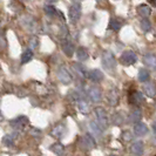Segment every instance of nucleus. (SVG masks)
<instances>
[{
    "instance_id": "1",
    "label": "nucleus",
    "mask_w": 156,
    "mask_h": 156,
    "mask_svg": "<svg viewBox=\"0 0 156 156\" xmlns=\"http://www.w3.org/2000/svg\"><path fill=\"white\" fill-rule=\"evenodd\" d=\"M102 62H103V66H105L107 69H113V68L115 67V65H116L115 58H114V55L112 54L110 52H105V53H103Z\"/></svg>"
},
{
    "instance_id": "2",
    "label": "nucleus",
    "mask_w": 156,
    "mask_h": 156,
    "mask_svg": "<svg viewBox=\"0 0 156 156\" xmlns=\"http://www.w3.org/2000/svg\"><path fill=\"white\" fill-rule=\"evenodd\" d=\"M121 61H122V63H125L126 66L133 65V63L136 62V54L133 51H127L121 56Z\"/></svg>"
},
{
    "instance_id": "3",
    "label": "nucleus",
    "mask_w": 156,
    "mask_h": 156,
    "mask_svg": "<svg viewBox=\"0 0 156 156\" xmlns=\"http://www.w3.org/2000/svg\"><path fill=\"white\" fill-rule=\"evenodd\" d=\"M81 16V7L79 4H74L72 5L69 8V18L73 23H76Z\"/></svg>"
},
{
    "instance_id": "4",
    "label": "nucleus",
    "mask_w": 156,
    "mask_h": 156,
    "mask_svg": "<svg viewBox=\"0 0 156 156\" xmlns=\"http://www.w3.org/2000/svg\"><path fill=\"white\" fill-rule=\"evenodd\" d=\"M58 78L65 85H68V83L72 82V75H70L69 72L66 69L65 67H61L59 69V72H58Z\"/></svg>"
},
{
    "instance_id": "5",
    "label": "nucleus",
    "mask_w": 156,
    "mask_h": 156,
    "mask_svg": "<svg viewBox=\"0 0 156 156\" xmlns=\"http://www.w3.org/2000/svg\"><path fill=\"white\" fill-rule=\"evenodd\" d=\"M95 115H96V119H98V121H99V125H101L103 128L107 127L108 119H107L106 112H105L103 108H96V109H95Z\"/></svg>"
},
{
    "instance_id": "6",
    "label": "nucleus",
    "mask_w": 156,
    "mask_h": 156,
    "mask_svg": "<svg viewBox=\"0 0 156 156\" xmlns=\"http://www.w3.org/2000/svg\"><path fill=\"white\" fill-rule=\"evenodd\" d=\"M88 95H89L90 100L93 102H98L100 101V99H101V90L98 87H92L88 90Z\"/></svg>"
},
{
    "instance_id": "7",
    "label": "nucleus",
    "mask_w": 156,
    "mask_h": 156,
    "mask_svg": "<svg viewBox=\"0 0 156 156\" xmlns=\"http://www.w3.org/2000/svg\"><path fill=\"white\" fill-rule=\"evenodd\" d=\"M134 133L136 134L137 136H143V135H146L148 133V128L144 123L139 122V123H136L134 126Z\"/></svg>"
},
{
    "instance_id": "8",
    "label": "nucleus",
    "mask_w": 156,
    "mask_h": 156,
    "mask_svg": "<svg viewBox=\"0 0 156 156\" xmlns=\"http://www.w3.org/2000/svg\"><path fill=\"white\" fill-rule=\"evenodd\" d=\"M143 101V96L140 92H132L129 94V102L133 105H140Z\"/></svg>"
},
{
    "instance_id": "9",
    "label": "nucleus",
    "mask_w": 156,
    "mask_h": 156,
    "mask_svg": "<svg viewBox=\"0 0 156 156\" xmlns=\"http://www.w3.org/2000/svg\"><path fill=\"white\" fill-rule=\"evenodd\" d=\"M132 154L135 156H141L143 154V143L141 142V141H137V142H135L133 143V146H132Z\"/></svg>"
},
{
    "instance_id": "10",
    "label": "nucleus",
    "mask_w": 156,
    "mask_h": 156,
    "mask_svg": "<svg viewBox=\"0 0 156 156\" xmlns=\"http://www.w3.org/2000/svg\"><path fill=\"white\" fill-rule=\"evenodd\" d=\"M144 63L151 69H156V56L153 54H148L144 56Z\"/></svg>"
},
{
    "instance_id": "11",
    "label": "nucleus",
    "mask_w": 156,
    "mask_h": 156,
    "mask_svg": "<svg viewBox=\"0 0 156 156\" xmlns=\"http://www.w3.org/2000/svg\"><path fill=\"white\" fill-rule=\"evenodd\" d=\"M62 51L68 56H72L73 53H74V46H73V44L70 41H68V40H65L62 42Z\"/></svg>"
},
{
    "instance_id": "12",
    "label": "nucleus",
    "mask_w": 156,
    "mask_h": 156,
    "mask_svg": "<svg viewBox=\"0 0 156 156\" xmlns=\"http://www.w3.org/2000/svg\"><path fill=\"white\" fill-rule=\"evenodd\" d=\"M73 69H74V72L78 74L79 76H81V78H86L87 76V72L82 65H80V63H73Z\"/></svg>"
},
{
    "instance_id": "13",
    "label": "nucleus",
    "mask_w": 156,
    "mask_h": 156,
    "mask_svg": "<svg viewBox=\"0 0 156 156\" xmlns=\"http://www.w3.org/2000/svg\"><path fill=\"white\" fill-rule=\"evenodd\" d=\"M23 23L27 30H30V31H34L35 30V21L32 19L31 16H25Z\"/></svg>"
},
{
    "instance_id": "14",
    "label": "nucleus",
    "mask_w": 156,
    "mask_h": 156,
    "mask_svg": "<svg viewBox=\"0 0 156 156\" xmlns=\"http://www.w3.org/2000/svg\"><path fill=\"white\" fill-rule=\"evenodd\" d=\"M88 75H89V78L92 79L93 81H101L102 79H103V74H102V72H100L99 69L90 70Z\"/></svg>"
},
{
    "instance_id": "15",
    "label": "nucleus",
    "mask_w": 156,
    "mask_h": 156,
    "mask_svg": "<svg viewBox=\"0 0 156 156\" xmlns=\"http://www.w3.org/2000/svg\"><path fill=\"white\" fill-rule=\"evenodd\" d=\"M26 123H27V119L23 116V117H18V119H16V120L12 122V126H13L14 128H16V129H21Z\"/></svg>"
},
{
    "instance_id": "16",
    "label": "nucleus",
    "mask_w": 156,
    "mask_h": 156,
    "mask_svg": "<svg viewBox=\"0 0 156 156\" xmlns=\"http://www.w3.org/2000/svg\"><path fill=\"white\" fill-rule=\"evenodd\" d=\"M143 90H144V93L147 94L148 96H155V94H156L155 86H154L153 83H147V85H144Z\"/></svg>"
},
{
    "instance_id": "17",
    "label": "nucleus",
    "mask_w": 156,
    "mask_h": 156,
    "mask_svg": "<svg viewBox=\"0 0 156 156\" xmlns=\"http://www.w3.org/2000/svg\"><path fill=\"white\" fill-rule=\"evenodd\" d=\"M76 56H78V59L80 61L87 60V58H88V52H87V49H85L83 47H80L78 49V52H76Z\"/></svg>"
},
{
    "instance_id": "18",
    "label": "nucleus",
    "mask_w": 156,
    "mask_h": 156,
    "mask_svg": "<svg viewBox=\"0 0 156 156\" xmlns=\"http://www.w3.org/2000/svg\"><path fill=\"white\" fill-rule=\"evenodd\" d=\"M78 107L80 112H82L83 114H87L89 112V106L85 100H79L78 101Z\"/></svg>"
},
{
    "instance_id": "19",
    "label": "nucleus",
    "mask_w": 156,
    "mask_h": 156,
    "mask_svg": "<svg viewBox=\"0 0 156 156\" xmlns=\"http://www.w3.org/2000/svg\"><path fill=\"white\" fill-rule=\"evenodd\" d=\"M141 116H142L141 110L135 109L132 112V114H130V116H129V120H130V122H136V121H140Z\"/></svg>"
},
{
    "instance_id": "20",
    "label": "nucleus",
    "mask_w": 156,
    "mask_h": 156,
    "mask_svg": "<svg viewBox=\"0 0 156 156\" xmlns=\"http://www.w3.org/2000/svg\"><path fill=\"white\" fill-rule=\"evenodd\" d=\"M33 58V53H32L31 49H27V51H25L21 55V62L23 63H26L28 62V61H31V59Z\"/></svg>"
},
{
    "instance_id": "21",
    "label": "nucleus",
    "mask_w": 156,
    "mask_h": 156,
    "mask_svg": "<svg viewBox=\"0 0 156 156\" xmlns=\"http://www.w3.org/2000/svg\"><path fill=\"white\" fill-rule=\"evenodd\" d=\"M139 80L142 82H146L149 80V73L146 69H141L139 72Z\"/></svg>"
},
{
    "instance_id": "22",
    "label": "nucleus",
    "mask_w": 156,
    "mask_h": 156,
    "mask_svg": "<svg viewBox=\"0 0 156 156\" xmlns=\"http://www.w3.org/2000/svg\"><path fill=\"white\" fill-rule=\"evenodd\" d=\"M150 27H151V25H150V21H149L148 19H143L142 21H141V28H142V31L144 32H148L150 30Z\"/></svg>"
},
{
    "instance_id": "23",
    "label": "nucleus",
    "mask_w": 156,
    "mask_h": 156,
    "mask_svg": "<svg viewBox=\"0 0 156 156\" xmlns=\"http://www.w3.org/2000/svg\"><path fill=\"white\" fill-rule=\"evenodd\" d=\"M83 142L86 143L87 148H93L94 146H95V142H94V140L89 135H86V136L83 137Z\"/></svg>"
},
{
    "instance_id": "24",
    "label": "nucleus",
    "mask_w": 156,
    "mask_h": 156,
    "mask_svg": "<svg viewBox=\"0 0 156 156\" xmlns=\"http://www.w3.org/2000/svg\"><path fill=\"white\" fill-rule=\"evenodd\" d=\"M121 21H119L117 19H113L112 21H110V27L114 30V31H119L120 28H121Z\"/></svg>"
},
{
    "instance_id": "25",
    "label": "nucleus",
    "mask_w": 156,
    "mask_h": 156,
    "mask_svg": "<svg viewBox=\"0 0 156 156\" xmlns=\"http://www.w3.org/2000/svg\"><path fill=\"white\" fill-rule=\"evenodd\" d=\"M139 12H140L141 16H147L150 14V8H149L148 6H141V7L139 8Z\"/></svg>"
},
{
    "instance_id": "26",
    "label": "nucleus",
    "mask_w": 156,
    "mask_h": 156,
    "mask_svg": "<svg viewBox=\"0 0 156 156\" xmlns=\"http://www.w3.org/2000/svg\"><path fill=\"white\" fill-rule=\"evenodd\" d=\"M38 45H39V40H38V38H32L31 40H30V47H31V51H33V49H35L37 47H38Z\"/></svg>"
},
{
    "instance_id": "27",
    "label": "nucleus",
    "mask_w": 156,
    "mask_h": 156,
    "mask_svg": "<svg viewBox=\"0 0 156 156\" xmlns=\"http://www.w3.org/2000/svg\"><path fill=\"white\" fill-rule=\"evenodd\" d=\"M90 128H92V130H93L96 135H101V129H100L99 125H96L95 122H90Z\"/></svg>"
},
{
    "instance_id": "28",
    "label": "nucleus",
    "mask_w": 156,
    "mask_h": 156,
    "mask_svg": "<svg viewBox=\"0 0 156 156\" xmlns=\"http://www.w3.org/2000/svg\"><path fill=\"white\" fill-rule=\"evenodd\" d=\"M63 129H65V128H63L62 126L56 127L54 130H53V135H55V136H59V137H60V136L63 134Z\"/></svg>"
},
{
    "instance_id": "29",
    "label": "nucleus",
    "mask_w": 156,
    "mask_h": 156,
    "mask_svg": "<svg viewBox=\"0 0 156 156\" xmlns=\"http://www.w3.org/2000/svg\"><path fill=\"white\" fill-rule=\"evenodd\" d=\"M45 12H46L48 16H53L55 14V8L53 6H49V5H47L46 7H45Z\"/></svg>"
},
{
    "instance_id": "30",
    "label": "nucleus",
    "mask_w": 156,
    "mask_h": 156,
    "mask_svg": "<svg viewBox=\"0 0 156 156\" xmlns=\"http://www.w3.org/2000/svg\"><path fill=\"white\" fill-rule=\"evenodd\" d=\"M52 149H53V151L56 153V154H61V153H62V150H63V147L61 146V144L56 143V144H54V146L52 147Z\"/></svg>"
},
{
    "instance_id": "31",
    "label": "nucleus",
    "mask_w": 156,
    "mask_h": 156,
    "mask_svg": "<svg viewBox=\"0 0 156 156\" xmlns=\"http://www.w3.org/2000/svg\"><path fill=\"white\" fill-rule=\"evenodd\" d=\"M153 129H154V133L156 134V122H154V125H153Z\"/></svg>"
},
{
    "instance_id": "32",
    "label": "nucleus",
    "mask_w": 156,
    "mask_h": 156,
    "mask_svg": "<svg viewBox=\"0 0 156 156\" xmlns=\"http://www.w3.org/2000/svg\"><path fill=\"white\" fill-rule=\"evenodd\" d=\"M47 1H49V2H53V1H56V0H47Z\"/></svg>"
},
{
    "instance_id": "33",
    "label": "nucleus",
    "mask_w": 156,
    "mask_h": 156,
    "mask_svg": "<svg viewBox=\"0 0 156 156\" xmlns=\"http://www.w3.org/2000/svg\"><path fill=\"white\" fill-rule=\"evenodd\" d=\"M1 119H2V115H1V113H0V120H1Z\"/></svg>"
},
{
    "instance_id": "34",
    "label": "nucleus",
    "mask_w": 156,
    "mask_h": 156,
    "mask_svg": "<svg viewBox=\"0 0 156 156\" xmlns=\"http://www.w3.org/2000/svg\"><path fill=\"white\" fill-rule=\"evenodd\" d=\"M74 1H81V0H74Z\"/></svg>"
},
{
    "instance_id": "35",
    "label": "nucleus",
    "mask_w": 156,
    "mask_h": 156,
    "mask_svg": "<svg viewBox=\"0 0 156 156\" xmlns=\"http://www.w3.org/2000/svg\"><path fill=\"white\" fill-rule=\"evenodd\" d=\"M149 1H155V0H149Z\"/></svg>"
},
{
    "instance_id": "36",
    "label": "nucleus",
    "mask_w": 156,
    "mask_h": 156,
    "mask_svg": "<svg viewBox=\"0 0 156 156\" xmlns=\"http://www.w3.org/2000/svg\"><path fill=\"white\" fill-rule=\"evenodd\" d=\"M155 5H156V0H155Z\"/></svg>"
},
{
    "instance_id": "37",
    "label": "nucleus",
    "mask_w": 156,
    "mask_h": 156,
    "mask_svg": "<svg viewBox=\"0 0 156 156\" xmlns=\"http://www.w3.org/2000/svg\"><path fill=\"white\" fill-rule=\"evenodd\" d=\"M110 156H114V155H110Z\"/></svg>"
}]
</instances>
